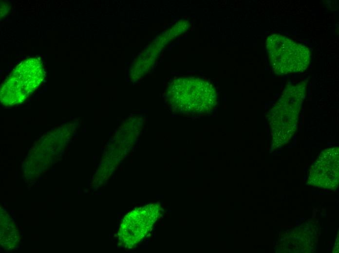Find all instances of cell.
I'll return each instance as SVG.
<instances>
[{"label":"cell","mask_w":339,"mask_h":253,"mask_svg":"<svg viewBox=\"0 0 339 253\" xmlns=\"http://www.w3.org/2000/svg\"><path fill=\"white\" fill-rule=\"evenodd\" d=\"M44 78V69L39 59L30 58L23 60L1 85V103L11 106L23 102L38 87Z\"/></svg>","instance_id":"2"},{"label":"cell","mask_w":339,"mask_h":253,"mask_svg":"<svg viewBox=\"0 0 339 253\" xmlns=\"http://www.w3.org/2000/svg\"><path fill=\"white\" fill-rule=\"evenodd\" d=\"M302 83L286 89L279 100L269 111L273 146L287 143L295 133L299 113L305 95Z\"/></svg>","instance_id":"1"},{"label":"cell","mask_w":339,"mask_h":253,"mask_svg":"<svg viewBox=\"0 0 339 253\" xmlns=\"http://www.w3.org/2000/svg\"><path fill=\"white\" fill-rule=\"evenodd\" d=\"M266 44L270 62L276 74L302 72L308 67L311 54L306 46L279 34L269 36Z\"/></svg>","instance_id":"3"},{"label":"cell","mask_w":339,"mask_h":253,"mask_svg":"<svg viewBox=\"0 0 339 253\" xmlns=\"http://www.w3.org/2000/svg\"><path fill=\"white\" fill-rule=\"evenodd\" d=\"M309 181L314 185L332 188L339 182V148L323 150L311 166Z\"/></svg>","instance_id":"4"}]
</instances>
